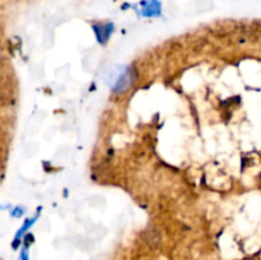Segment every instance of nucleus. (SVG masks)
<instances>
[{
    "label": "nucleus",
    "mask_w": 261,
    "mask_h": 260,
    "mask_svg": "<svg viewBox=\"0 0 261 260\" xmlns=\"http://www.w3.org/2000/svg\"><path fill=\"white\" fill-rule=\"evenodd\" d=\"M19 260H28V254H27V251H25V250H23V251L20 252Z\"/></svg>",
    "instance_id": "obj_2"
},
{
    "label": "nucleus",
    "mask_w": 261,
    "mask_h": 260,
    "mask_svg": "<svg viewBox=\"0 0 261 260\" xmlns=\"http://www.w3.org/2000/svg\"><path fill=\"white\" fill-rule=\"evenodd\" d=\"M105 82L115 92H125L133 84V71L127 66L116 65L109 69L105 75Z\"/></svg>",
    "instance_id": "obj_1"
}]
</instances>
